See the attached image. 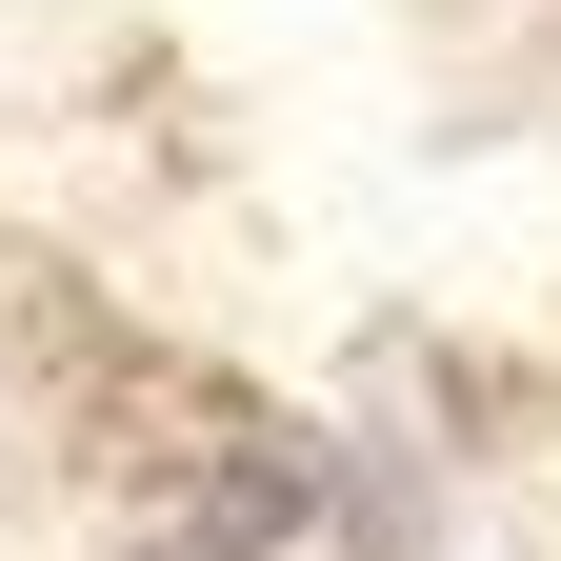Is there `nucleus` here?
Returning a JSON list of instances; mask_svg holds the SVG:
<instances>
[{"instance_id": "nucleus-1", "label": "nucleus", "mask_w": 561, "mask_h": 561, "mask_svg": "<svg viewBox=\"0 0 561 561\" xmlns=\"http://www.w3.org/2000/svg\"><path fill=\"white\" fill-rule=\"evenodd\" d=\"M301 502H321V442H221L181 481V561H261V541H301Z\"/></svg>"}]
</instances>
